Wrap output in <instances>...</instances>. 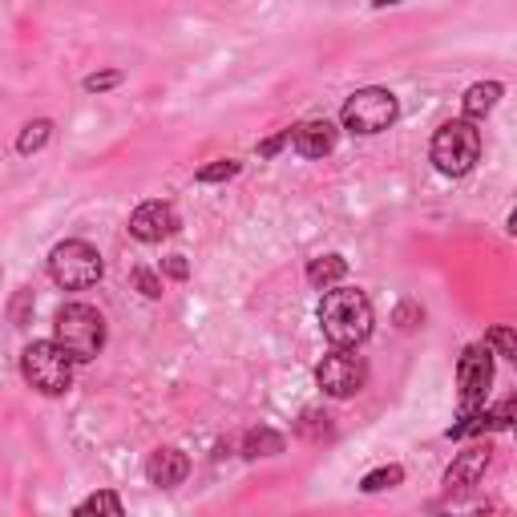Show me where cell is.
Masks as SVG:
<instances>
[{"label":"cell","mask_w":517,"mask_h":517,"mask_svg":"<svg viewBox=\"0 0 517 517\" xmlns=\"http://www.w3.org/2000/svg\"><path fill=\"white\" fill-rule=\"evenodd\" d=\"M162 271H166L170 279H186V275H190V263H186L182 255H170V259H162Z\"/></svg>","instance_id":"cell-27"},{"label":"cell","mask_w":517,"mask_h":517,"mask_svg":"<svg viewBox=\"0 0 517 517\" xmlns=\"http://www.w3.org/2000/svg\"><path fill=\"white\" fill-rule=\"evenodd\" d=\"M396 114H400L396 93H388V89H380V85H368V89H356V93L344 101L340 122H344L348 134L372 138V134H384V130L396 122Z\"/></svg>","instance_id":"cell-5"},{"label":"cell","mask_w":517,"mask_h":517,"mask_svg":"<svg viewBox=\"0 0 517 517\" xmlns=\"http://www.w3.org/2000/svg\"><path fill=\"white\" fill-rule=\"evenodd\" d=\"M344 275H348V259L344 255H320V259L307 263V283H312L316 291L336 287Z\"/></svg>","instance_id":"cell-14"},{"label":"cell","mask_w":517,"mask_h":517,"mask_svg":"<svg viewBox=\"0 0 517 517\" xmlns=\"http://www.w3.org/2000/svg\"><path fill=\"white\" fill-rule=\"evenodd\" d=\"M283 146H287V130H283V134H275V138H267V142H259V158H275Z\"/></svg>","instance_id":"cell-28"},{"label":"cell","mask_w":517,"mask_h":517,"mask_svg":"<svg viewBox=\"0 0 517 517\" xmlns=\"http://www.w3.org/2000/svg\"><path fill=\"white\" fill-rule=\"evenodd\" d=\"M489 453H493V449H489V441H485V445L477 441V445H469L465 453H457V461L445 469V493H449V497L469 493V489L485 477V469H489Z\"/></svg>","instance_id":"cell-10"},{"label":"cell","mask_w":517,"mask_h":517,"mask_svg":"<svg viewBox=\"0 0 517 517\" xmlns=\"http://www.w3.org/2000/svg\"><path fill=\"white\" fill-rule=\"evenodd\" d=\"M239 174V162L235 158H219V162H211V166H202L194 178L198 182H227V178H235Z\"/></svg>","instance_id":"cell-21"},{"label":"cell","mask_w":517,"mask_h":517,"mask_svg":"<svg viewBox=\"0 0 517 517\" xmlns=\"http://www.w3.org/2000/svg\"><path fill=\"white\" fill-rule=\"evenodd\" d=\"M49 138H53V122H49V118H37V122H29V126L21 130V138H17V154H37Z\"/></svg>","instance_id":"cell-17"},{"label":"cell","mask_w":517,"mask_h":517,"mask_svg":"<svg viewBox=\"0 0 517 517\" xmlns=\"http://www.w3.org/2000/svg\"><path fill=\"white\" fill-rule=\"evenodd\" d=\"M372 5H376V9H388V5H400V0H372Z\"/></svg>","instance_id":"cell-29"},{"label":"cell","mask_w":517,"mask_h":517,"mask_svg":"<svg viewBox=\"0 0 517 517\" xmlns=\"http://www.w3.org/2000/svg\"><path fill=\"white\" fill-rule=\"evenodd\" d=\"M392 320H396V324H400L404 332H412V328H417V324L425 320V312H421V307L412 303V299H404V303L396 307V316H392Z\"/></svg>","instance_id":"cell-24"},{"label":"cell","mask_w":517,"mask_h":517,"mask_svg":"<svg viewBox=\"0 0 517 517\" xmlns=\"http://www.w3.org/2000/svg\"><path fill=\"white\" fill-rule=\"evenodd\" d=\"M372 303L360 287H328L320 303V328L332 340V348H360L372 336Z\"/></svg>","instance_id":"cell-1"},{"label":"cell","mask_w":517,"mask_h":517,"mask_svg":"<svg viewBox=\"0 0 517 517\" xmlns=\"http://www.w3.org/2000/svg\"><path fill=\"white\" fill-rule=\"evenodd\" d=\"M485 348H493L501 360H517V336H513V328H489L485 332Z\"/></svg>","instance_id":"cell-20"},{"label":"cell","mask_w":517,"mask_h":517,"mask_svg":"<svg viewBox=\"0 0 517 517\" xmlns=\"http://www.w3.org/2000/svg\"><path fill=\"white\" fill-rule=\"evenodd\" d=\"M77 513L85 517V513H114V517H122V497L118 493H93V497H85L81 505H77Z\"/></svg>","instance_id":"cell-19"},{"label":"cell","mask_w":517,"mask_h":517,"mask_svg":"<svg viewBox=\"0 0 517 517\" xmlns=\"http://www.w3.org/2000/svg\"><path fill=\"white\" fill-rule=\"evenodd\" d=\"M513 412H517V400L509 396V400H501L497 408L485 412V429H509L513 425Z\"/></svg>","instance_id":"cell-22"},{"label":"cell","mask_w":517,"mask_h":517,"mask_svg":"<svg viewBox=\"0 0 517 517\" xmlns=\"http://www.w3.org/2000/svg\"><path fill=\"white\" fill-rule=\"evenodd\" d=\"M332 417L328 412H320V408H307L303 417H299V425H295V433L303 437V441H324V437H332V425H328Z\"/></svg>","instance_id":"cell-16"},{"label":"cell","mask_w":517,"mask_h":517,"mask_svg":"<svg viewBox=\"0 0 517 517\" xmlns=\"http://www.w3.org/2000/svg\"><path fill=\"white\" fill-rule=\"evenodd\" d=\"M283 453V437L275 433V429H255V433H247V441H243V457H279Z\"/></svg>","instance_id":"cell-15"},{"label":"cell","mask_w":517,"mask_h":517,"mask_svg":"<svg viewBox=\"0 0 517 517\" xmlns=\"http://www.w3.org/2000/svg\"><path fill=\"white\" fill-rule=\"evenodd\" d=\"M404 481V469L400 465H380V469H372L364 481H360V489L364 493H384V489H396Z\"/></svg>","instance_id":"cell-18"},{"label":"cell","mask_w":517,"mask_h":517,"mask_svg":"<svg viewBox=\"0 0 517 517\" xmlns=\"http://www.w3.org/2000/svg\"><path fill=\"white\" fill-rule=\"evenodd\" d=\"M501 93H505V85H501V81H477V85H469V89H465V97H461L465 118H469V122H485V114H493V110H497Z\"/></svg>","instance_id":"cell-13"},{"label":"cell","mask_w":517,"mask_h":517,"mask_svg":"<svg viewBox=\"0 0 517 517\" xmlns=\"http://www.w3.org/2000/svg\"><path fill=\"white\" fill-rule=\"evenodd\" d=\"M114 85H122V73H118V69H106V73L85 77V89H89V93H106V89H114Z\"/></svg>","instance_id":"cell-25"},{"label":"cell","mask_w":517,"mask_h":517,"mask_svg":"<svg viewBox=\"0 0 517 517\" xmlns=\"http://www.w3.org/2000/svg\"><path fill=\"white\" fill-rule=\"evenodd\" d=\"M53 340L73 356V364H85L106 348V320L89 303H65L53 320Z\"/></svg>","instance_id":"cell-2"},{"label":"cell","mask_w":517,"mask_h":517,"mask_svg":"<svg viewBox=\"0 0 517 517\" xmlns=\"http://www.w3.org/2000/svg\"><path fill=\"white\" fill-rule=\"evenodd\" d=\"M186 473H190V461H186L182 449H158V453H150V461H146V481L158 485V489L182 485Z\"/></svg>","instance_id":"cell-12"},{"label":"cell","mask_w":517,"mask_h":517,"mask_svg":"<svg viewBox=\"0 0 517 517\" xmlns=\"http://www.w3.org/2000/svg\"><path fill=\"white\" fill-rule=\"evenodd\" d=\"M493 384V352L485 344H473L457 360V388H461V412H481Z\"/></svg>","instance_id":"cell-8"},{"label":"cell","mask_w":517,"mask_h":517,"mask_svg":"<svg viewBox=\"0 0 517 517\" xmlns=\"http://www.w3.org/2000/svg\"><path fill=\"white\" fill-rule=\"evenodd\" d=\"M130 279H134V287H138V291H142L146 299H162V275H154V271L138 267V271H134Z\"/></svg>","instance_id":"cell-23"},{"label":"cell","mask_w":517,"mask_h":517,"mask_svg":"<svg viewBox=\"0 0 517 517\" xmlns=\"http://www.w3.org/2000/svg\"><path fill=\"white\" fill-rule=\"evenodd\" d=\"M316 384H320L328 396L348 400V396H356V392L368 384V364H364V356H356V348H336L332 356L320 360Z\"/></svg>","instance_id":"cell-7"},{"label":"cell","mask_w":517,"mask_h":517,"mask_svg":"<svg viewBox=\"0 0 517 517\" xmlns=\"http://www.w3.org/2000/svg\"><path fill=\"white\" fill-rule=\"evenodd\" d=\"M429 158L441 174L449 178H461L477 166L481 158V134L469 118H457V122H445L437 134H433V146H429Z\"/></svg>","instance_id":"cell-4"},{"label":"cell","mask_w":517,"mask_h":517,"mask_svg":"<svg viewBox=\"0 0 517 517\" xmlns=\"http://www.w3.org/2000/svg\"><path fill=\"white\" fill-rule=\"evenodd\" d=\"M178 231V215L170 202H142L138 211L130 215V235L138 243H162Z\"/></svg>","instance_id":"cell-9"},{"label":"cell","mask_w":517,"mask_h":517,"mask_svg":"<svg viewBox=\"0 0 517 517\" xmlns=\"http://www.w3.org/2000/svg\"><path fill=\"white\" fill-rule=\"evenodd\" d=\"M21 376L41 396H65L73 388V356L57 340H33L21 352Z\"/></svg>","instance_id":"cell-3"},{"label":"cell","mask_w":517,"mask_h":517,"mask_svg":"<svg viewBox=\"0 0 517 517\" xmlns=\"http://www.w3.org/2000/svg\"><path fill=\"white\" fill-rule=\"evenodd\" d=\"M336 138H340V130H336L328 118H307V122H299V126L287 130V142H291L295 154H303V158H324V154H332V150H336Z\"/></svg>","instance_id":"cell-11"},{"label":"cell","mask_w":517,"mask_h":517,"mask_svg":"<svg viewBox=\"0 0 517 517\" xmlns=\"http://www.w3.org/2000/svg\"><path fill=\"white\" fill-rule=\"evenodd\" d=\"M101 271H106V263H101V255H97L89 243H81V239H65V243H57L53 255H49V275H53V283L65 287V291H85V287H93V283L101 279Z\"/></svg>","instance_id":"cell-6"},{"label":"cell","mask_w":517,"mask_h":517,"mask_svg":"<svg viewBox=\"0 0 517 517\" xmlns=\"http://www.w3.org/2000/svg\"><path fill=\"white\" fill-rule=\"evenodd\" d=\"M29 307H33V291L25 287V291L17 295V303H13V324H17V328H25V324H29Z\"/></svg>","instance_id":"cell-26"}]
</instances>
